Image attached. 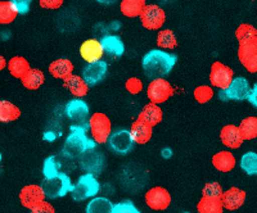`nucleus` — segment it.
<instances>
[{
    "label": "nucleus",
    "mask_w": 257,
    "mask_h": 213,
    "mask_svg": "<svg viewBox=\"0 0 257 213\" xmlns=\"http://www.w3.org/2000/svg\"><path fill=\"white\" fill-rule=\"evenodd\" d=\"M44 198H47V196H45L41 185L40 186L39 185H26L20 193L21 204L25 208H29V209H32L40 203H43Z\"/></svg>",
    "instance_id": "obj_15"
},
{
    "label": "nucleus",
    "mask_w": 257,
    "mask_h": 213,
    "mask_svg": "<svg viewBox=\"0 0 257 213\" xmlns=\"http://www.w3.org/2000/svg\"><path fill=\"white\" fill-rule=\"evenodd\" d=\"M125 88L130 94L137 95V94L142 93V90H143V82H142L141 79H138V77H132V79H128L126 81Z\"/></svg>",
    "instance_id": "obj_41"
},
{
    "label": "nucleus",
    "mask_w": 257,
    "mask_h": 213,
    "mask_svg": "<svg viewBox=\"0 0 257 213\" xmlns=\"http://www.w3.org/2000/svg\"><path fill=\"white\" fill-rule=\"evenodd\" d=\"M146 2L147 0H121V13L128 18L139 17L144 7L147 6Z\"/></svg>",
    "instance_id": "obj_27"
},
{
    "label": "nucleus",
    "mask_w": 257,
    "mask_h": 213,
    "mask_svg": "<svg viewBox=\"0 0 257 213\" xmlns=\"http://www.w3.org/2000/svg\"><path fill=\"white\" fill-rule=\"evenodd\" d=\"M251 90L252 89L249 86V82L244 77H235L228 86V89L219 91V98L222 102H228V100H245L249 98Z\"/></svg>",
    "instance_id": "obj_7"
},
{
    "label": "nucleus",
    "mask_w": 257,
    "mask_h": 213,
    "mask_svg": "<svg viewBox=\"0 0 257 213\" xmlns=\"http://www.w3.org/2000/svg\"><path fill=\"white\" fill-rule=\"evenodd\" d=\"M235 157L228 150H221L212 157L213 167L220 172H229L235 167Z\"/></svg>",
    "instance_id": "obj_25"
},
{
    "label": "nucleus",
    "mask_w": 257,
    "mask_h": 213,
    "mask_svg": "<svg viewBox=\"0 0 257 213\" xmlns=\"http://www.w3.org/2000/svg\"><path fill=\"white\" fill-rule=\"evenodd\" d=\"M184 213H189V212H184Z\"/></svg>",
    "instance_id": "obj_48"
},
{
    "label": "nucleus",
    "mask_w": 257,
    "mask_h": 213,
    "mask_svg": "<svg viewBox=\"0 0 257 213\" xmlns=\"http://www.w3.org/2000/svg\"><path fill=\"white\" fill-rule=\"evenodd\" d=\"M153 126L148 125V123L143 122L141 120H137L132 125V129H130V132H132V136L134 139V141L137 144H147L151 137H152V131Z\"/></svg>",
    "instance_id": "obj_21"
},
{
    "label": "nucleus",
    "mask_w": 257,
    "mask_h": 213,
    "mask_svg": "<svg viewBox=\"0 0 257 213\" xmlns=\"http://www.w3.org/2000/svg\"><path fill=\"white\" fill-rule=\"evenodd\" d=\"M193 95H194V99H196L197 102L201 103V104H205V103L210 102V100L212 99L213 90L211 86H207V85H202V86L196 88V90H194Z\"/></svg>",
    "instance_id": "obj_37"
},
{
    "label": "nucleus",
    "mask_w": 257,
    "mask_h": 213,
    "mask_svg": "<svg viewBox=\"0 0 257 213\" xmlns=\"http://www.w3.org/2000/svg\"><path fill=\"white\" fill-rule=\"evenodd\" d=\"M238 59L243 67L251 73L257 72V40L239 43Z\"/></svg>",
    "instance_id": "obj_10"
},
{
    "label": "nucleus",
    "mask_w": 257,
    "mask_h": 213,
    "mask_svg": "<svg viewBox=\"0 0 257 213\" xmlns=\"http://www.w3.org/2000/svg\"><path fill=\"white\" fill-rule=\"evenodd\" d=\"M220 139H221L222 144L225 146H228L230 149H238L244 141L239 126L234 125L224 126L221 131H220Z\"/></svg>",
    "instance_id": "obj_17"
},
{
    "label": "nucleus",
    "mask_w": 257,
    "mask_h": 213,
    "mask_svg": "<svg viewBox=\"0 0 257 213\" xmlns=\"http://www.w3.org/2000/svg\"><path fill=\"white\" fill-rule=\"evenodd\" d=\"M0 61H2V66H0V68L3 70L4 66H6V61H4V57H0Z\"/></svg>",
    "instance_id": "obj_47"
},
{
    "label": "nucleus",
    "mask_w": 257,
    "mask_h": 213,
    "mask_svg": "<svg viewBox=\"0 0 257 213\" xmlns=\"http://www.w3.org/2000/svg\"><path fill=\"white\" fill-rule=\"evenodd\" d=\"M108 72V65L104 61L93 62V63H88V66L82 71V79L86 81L89 86H95L107 76Z\"/></svg>",
    "instance_id": "obj_14"
},
{
    "label": "nucleus",
    "mask_w": 257,
    "mask_h": 213,
    "mask_svg": "<svg viewBox=\"0 0 257 213\" xmlns=\"http://www.w3.org/2000/svg\"><path fill=\"white\" fill-rule=\"evenodd\" d=\"M22 81V85H24L25 88L29 89V90H36L41 86V85L44 84L45 81V77H44V73L41 72L40 70H30L27 72L26 76L24 79H21Z\"/></svg>",
    "instance_id": "obj_32"
},
{
    "label": "nucleus",
    "mask_w": 257,
    "mask_h": 213,
    "mask_svg": "<svg viewBox=\"0 0 257 213\" xmlns=\"http://www.w3.org/2000/svg\"><path fill=\"white\" fill-rule=\"evenodd\" d=\"M41 187L44 190V194L47 198L56 199L64 196L67 193H71L73 189V185L71 182V178L66 173L59 172L50 177H45L41 182Z\"/></svg>",
    "instance_id": "obj_3"
},
{
    "label": "nucleus",
    "mask_w": 257,
    "mask_h": 213,
    "mask_svg": "<svg viewBox=\"0 0 257 213\" xmlns=\"http://www.w3.org/2000/svg\"><path fill=\"white\" fill-rule=\"evenodd\" d=\"M63 81L64 88L68 89V90L71 91V94H73L76 98L85 97V95L88 94L89 88H90V86L86 84V81L82 79V76L80 77L76 76V75H71V76H68L67 79L63 80Z\"/></svg>",
    "instance_id": "obj_23"
},
{
    "label": "nucleus",
    "mask_w": 257,
    "mask_h": 213,
    "mask_svg": "<svg viewBox=\"0 0 257 213\" xmlns=\"http://www.w3.org/2000/svg\"><path fill=\"white\" fill-rule=\"evenodd\" d=\"M233 70L228 66L222 65L221 62H213L211 66L210 72V82L212 86L224 90L228 89L229 85L233 81Z\"/></svg>",
    "instance_id": "obj_11"
},
{
    "label": "nucleus",
    "mask_w": 257,
    "mask_h": 213,
    "mask_svg": "<svg viewBox=\"0 0 257 213\" xmlns=\"http://www.w3.org/2000/svg\"><path fill=\"white\" fill-rule=\"evenodd\" d=\"M139 18H141L144 29L149 30V31H157L164 26L165 21H166V13L164 9L156 4H147L142 11Z\"/></svg>",
    "instance_id": "obj_8"
},
{
    "label": "nucleus",
    "mask_w": 257,
    "mask_h": 213,
    "mask_svg": "<svg viewBox=\"0 0 257 213\" xmlns=\"http://www.w3.org/2000/svg\"><path fill=\"white\" fill-rule=\"evenodd\" d=\"M20 116V108L16 107L13 103L8 102V100H2V102H0V121H2V122H12V121L18 120Z\"/></svg>",
    "instance_id": "obj_30"
},
{
    "label": "nucleus",
    "mask_w": 257,
    "mask_h": 213,
    "mask_svg": "<svg viewBox=\"0 0 257 213\" xmlns=\"http://www.w3.org/2000/svg\"><path fill=\"white\" fill-rule=\"evenodd\" d=\"M146 203L149 208L155 210H165L171 203V195L165 187L155 186L147 191Z\"/></svg>",
    "instance_id": "obj_13"
},
{
    "label": "nucleus",
    "mask_w": 257,
    "mask_h": 213,
    "mask_svg": "<svg viewBox=\"0 0 257 213\" xmlns=\"http://www.w3.org/2000/svg\"><path fill=\"white\" fill-rule=\"evenodd\" d=\"M82 168L85 171H88V173H99L104 164V158H103L102 153H96L93 150H88L85 153L84 157L81 159Z\"/></svg>",
    "instance_id": "obj_19"
},
{
    "label": "nucleus",
    "mask_w": 257,
    "mask_h": 213,
    "mask_svg": "<svg viewBox=\"0 0 257 213\" xmlns=\"http://www.w3.org/2000/svg\"><path fill=\"white\" fill-rule=\"evenodd\" d=\"M248 102L251 103L253 107H256V108H257V84H254V86L252 88L251 94H249Z\"/></svg>",
    "instance_id": "obj_45"
},
{
    "label": "nucleus",
    "mask_w": 257,
    "mask_h": 213,
    "mask_svg": "<svg viewBox=\"0 0 257 213\" xmlns=\"http://www.w3.org/2000/svg\"><path fill=\"white\" fill-rule=\"evenodd\" d=\"M66 114L73 122V127H81L86 131L88 129H90L88 121L89 105L84 100L79 99V98L70 100L66 105Z\"/></svg>",
    "instance_id": "obj_5"
},
{
    "label": "nucleus",
    "mask_w": 257,
    "mask_h": 213,
    "mask_svg": "<svg viewBox=\"0 0 257 213\" xmlns=\"http://www.w3.org/2000/svg\"><path fill=\"white\" fill-rule=\"evenodd\" d=\"M240 132L244 140H252L257 137V117H245L239 125Z\"/></svg>",
    "instance_id": "obj_33"
},
{
    "label": "nucleus",
    "mask_w": 257,
    "mask_h": 213,
    "mask_svg": "<svg viewBox=\"0 0 257 213\" xmlns=\"http://www.w3.org/2000/svg\"><path fill=\"white\" fill-rule=\"evenodd\" d=\"M89 126L93 140L96 144H104L108 141L109 136L112 135V123L108 116L104 113L96 112L89 118Z\"/></svg>",
    "instance_id": "obj_4"
},
{
    "label": "nucleus",
    "mask_w": 257,
    "mask_h": 213,
    "mask_svg": "<svg viewBox=\"0 0 257 213\" xmlns=\"http://www.w3.org/2000/svg\"><path fill=\"white\" fill-rule=\"evenodd\" d=\"M113 212V204L109 199L104 196H98L93 200L89 201L86 205V213H112Z\"/></svg>",
    "instance_id": "obj_31"
},
{
    "label": "nucleus",
    "mask_w": 257,
    "mask_h": 213,
    "mask_svg": "<svg viewBox=\"0 0 257 213\" xmlns=\"http://www.w3.org/2000/svg\"><path fill=\"white\" fill-rule=\"evenodd\" d=\"M176 61L178 58L175 54L164 52L161 49L151 50L143 57V61H142L144 75L151 80L164 79L175 67Z\"/></svg>",
    "instance_id": "obj_1"
},
{
    "label": "nucleus",
    "mask_w": 257,
    "mask_h": 213,
    "mask_svg": "<svg viewBox=\"0 0 257 213\" xmlns=\"http://www.w3.org/2000/svg\"><path fill=\"white\" fill-rule=\"evenodd\" d=\"M222 193L224 191L219 182H208L202 190V194L205 196H215V198H221Z\"/></svg>",
    "instance_id": "obj_39"
},
{
    "label": "nucleus",
    "mask_w": 257,
    "mask_h": 213,
    "mask_svg": "<svg viewBox=\"0 0 257 213\" xmlns=\"http://www.w3.org/2000/svg\"><path fill=\"white\" fill-rule=\"evenodd\" d=\"M95 2H98V3H100V4H105V6L116 3V0H95Z\"/></svg>",
    "instance_id": "obj_46"
},
{
    "label": "nucleus",
    "mask_w": 257,
    "mask_h": 213,
    "mask_svg": "<svg viewBox=\"0 0 257 213\" xmlns=\"http://www.w3.org/2000/svg\"><path fill=\"white\" fill-rule=\"evenodd\" d=\"M18 15L20 13H18L17 7L15 6L12 0H2L0 2V24H12Z\"/></svg>",
    "instance_id": "obj_29"
},
{
    "label": "nucleus",
    "mask_w": 257,
    "mask_h": 213,
    "mask_svg": "<svg viewBox=\"0 0 257 213\" xmlns=\"http://www.w3.org/2000/svg\"><path fill=\"white\" fill-rule=\"evenodd\" d=\"M39 4H40L41 8L57 11L63 6V0H39Z\"/></svg>",
    "instance_id": "obj_42"
},
{
    "label": "nucleus",
    "mask_w": 257,
    "mask_h": 213,
    "mask_svg": "<svg viewBox=\"0 0 257 213\" xmlns=\"http://www.w3.org/2000/svg\"><path fill=\"white\" fill-rule=\"evenodd\" d=\"M157 45L161 49H175L178 47L175 34L171 30H162L157 35Z\"/></svg>",
    "instance_id": "obj_34"
},
{
    "label": "nucleus",
    "mask_w": 257,
    "mask_h": 213,
    "mask_svg": "<svg viewBox=\"0 0 257 213\" xmlns=\"http://www.w3.org/2000/svg\"><path fill=\"white\" fill-rule=\"evenodd\" d=\"M162 117H164V113H162L160 105L155 104V103H149V104L144 105V108L138 116V120L143 121L151 126H156L162 121Z\"/></svg>",
    "instance_id": "obj_22"
},
{
    "label": "nucleus",
    "mask_w": 257,
    "mask_h": 213,
    "mask_svg": "<svg viewBox=\"0 0 257 213\" xmlns=\"http://www.w3.org/2000/svg\"><path fill=\"white\" fill-rule=\"evenodd\" d=\"M221 200L225 209L235 210L244 204L245 191L244 190L238 189V187H230V189H228L226 191L222 193Z\"/></svg>",
    "instance_id": "obj_18"
},
{
    "label": "nucleus",
    "mask_w": 257,
    "mask_h": 213,
    "mask_svg": "<svg viewBox=\"0 0 257 213\" xmlns=\"http://www.w3.org/2000/svg\"><path fill=\"white\" fill-rule=\"evenodd\" d=\"M59 168H61V164L58 163L56 157H49L45 159L44 162V172L45 177H50V176H54L57 173H59Z\"/></svg>",
    "instance_id": "obj_38"
},
{
    "label": "nucleus",
    "mask_w": 257,
    "mask_h": 213,
    "mask_svg": "<svg viewBox=\"0 0 257 213\" xmlns=\"http://www.w3.org/2000/svg\"><path fill=\"white\" fill-rule=\"evenodd\" d=\"M103 49L107 56L112 57V58H118L125 52V45H123L122 40L116 35H105L103 36L102 40Z\"/></svg>",
    "instance_id": "obj_20"
},
{
    "label": "nucleus",
    "mask_w": 257,
    "mask_h": 213,
    "mask_svg": "<svg viewBox=\"0 0 257 213\" xmlns=\"http://www.w3.org/2000/svg\"><path fill=\"white\" fill-rule=\"evenodd\" d=\"M235 38L239 43L249 40H257V29L252 25L242 24L238 26L237 31H235Z\"/></svg>",
    "instance_id": "obj_36"
},
{
    "label": "nucleus",
    "mask_w": 257,
    "mask_h": 213,
    "mask_svg": "<svg viewBox=\"0 0 257 213\" xmlns=\"http://www.w3.org/2000/svg\"><path fill=\"white\" fill-rule=\"evenodd\" d=\"M95 141L90 140L86 135V130L71 126V134L68 135L63 145V154L67 158H76L85 154L88 150L95 148Z\"/></svg>",
    "instance_id": "obj_2"
},
{
    "label": "nucleus",
    "mask_w": 257,
    "mask_h": 213,
    "mask_svg": "<svg viewBox=\"0 0 257 213\" xmlns=\"http://www.w3.org/2000/svg\"><path fill=\"white\" fill-rule=\"evenodd\" d=\"M240 168L249 176L257 175V153H244L240 158Z\"/></svg>",
    "instance_id": "obj_35"
},
{
    "label": "nucleus",
    "mask_w": 257,
    "mask_h": 213,
    "mask_svg": "<svg viewBox=\"0 0 257 213\" xmlns=\"http://www.w3.org/2000/svg\"><path fill=\"white\" fill-rule=\"evenodd\" d=\"M8 70L11 75L16 79H24L27 72L31 70V67H30V63L27 62V59H25L24 57H13L8 62Z\"/></svg>",
    "instance_id": "obj_28"
},
{
    "label": "nucleus",
    "mask_w": 257,
    "mask_h": 213,
    "mask_svg": "<svg viewBox=\"0 0 257 213\" xmlns=\"http://www.w3.org/2000/svg\"><path fill=\"white\" fill-rule=\"evenodd\" d=\"M99 189V182L94 177L93 173H86V175H82L76 184L73 185L71 194H72L73 200L82 201L85 199L96 195Z\"/></svg>",
    "instance_id": "obj_6"
},
{
    "label": "nucleus",
    "mask_w": 257,
    "mask_h": 213,
    "mask_svg": "<svg viewBox=\"0 0 257 213\" xmlns=\"http://www.w3.org/2000/svg\"><path fill=\"white\" fill-rule=\"evenodd\" d=\"M49 72L53 77L56 79L66 80L68 76H71L73 72V65L70 59L61 58L57 61L52 62L49 66Z\"/></svg>",
    "instance_id": "obj_24"
},
{
    "label": "nucleus",
    "mask_w": 257,
    "mask_h": 213,
    "mask_svg": "<svg viewBox=\"0 0 257 213\" xmlns=\"http://www.w3.org/2000/svg\"><path fill=\"white\" fill-rule=\"evenodd\" d=\"M174 94L173 86L165 79H156L149 84L147 89V97L149 98L151 103L155 104H162Z\"/></svg>",
    "instance_id": "obj_9"
},
{
    "label": "nucleus",
    "mask_w": 257,
    "mask_h": 213,
    "mask_svg": "<svg viewBox=\"0 0 257 213\" xmlns=\"http://www.w3.org/2000/svg\"><path fill=\"white\" fill-rule=\"evenodd\" d=\"M103 54H104V49H103L102 41L98 39H89L84 41L80 47V56L88 63L102 61Z\"/></svg>",
    "instance_id": "obj_16"
},
{
    "label": "nucleus",
    "mask_w": 257,
    "mask_h": 213,
    "mask_svg": "<svg viewBox=\"0 0 257 213\" xmlns=\"http://www.w3.org/2000/svg\"><path fill=\"white\" fill-rule=\"evenodd\" d=\"M12 2L15 3V6L17 7L20 15H26V13H29L32 0H12Z\"/></svg>",
    "instance_id": "obj_43"
},
{
    "label": "nucleus",
    "mask_w": 257,
    "mask_h": 213,
    "mask_svg": "<svg viewBox=\"0 0 257 213\" xmlns=\"http://www.w3.org/2000/svg\"><path fill=\"white\" fill-rule=\"evenodd\" d=\"M134 139L132 136V132L128 130H117L116 132L109 136L108 144L109 148L117 154H127L134 146Z\"/></svg>",
    "instance_id": "obj_12"
},
{
    "label": "nucleus",
    "mask_w": 257,
    "mask_h": 213,
    "mask_svg": "<svg viewBox=\"0 0 257 213\" xmlns=\"http://www.w3.org/2000/svg\"><path fill=\"white\" fill-rule=\"evenodd\" d=\"M222 209L224 204L221 198H215V196L203 195L197 204L198 213H222Z\"/></svg>",
    "instance_id": "obj_26"
},
{
    "label": "nucleus",
    "mask_w": 257,
    "mask_h": 213,
    "mask_svg": "<svg viewBox=\"0 0 257 213\" xmlns=\"http://www.w3.org/2000/svg\"><path fill=\"white\" fill-rule=\"evenodd\" d=\"M112 213H141L139 209L134 205V203L130 200H123L113 205V212Z\"/></svg>",
    "instance_id": "obj_40"
},
{
    "label": "nucleus",
    "mask_w": 257,
    "mask_h": 213,
    "mask_svg": "<svg viewBox=\"0 0 257 213\" xmlns=\"http://www.w3.org/2000/svg\"><path fill=\"white\" fill-rule=\"evenodd\" d=\"M31 213H56V210L48 201H43L39 205H36L35 208H32Z\"/></svg>",
    "instance_id": "obj_44"
}]
</instances>
